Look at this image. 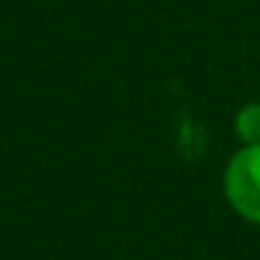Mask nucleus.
Listing matches in <instances>:
<instances>
[{
    "instance_id": "1",
    "label": "nucleus",
    "mask_w": 260,
    "mask_h": 260,
    "mask_svg": "<svg viewBox=\"0 0 260 260\" xmlns=\"http://www.w3.org/2000/svg\"><path fill=\"white\" fill-rule=\"evenodd\" d=\"M224 196L249 224H260V143L238 148L224 168Z\"/></svg>"
},
{
    "instance_id": "2",
    "label": "nucleus",
    "mask_w": 260,
    "mask_h": 260,
    "mask_svg": "<svg viewBox=\"0 0 260 260\" xmlns=\"http://www.w3.org/2000/svg\"><path fill=\"white\" fill-rule=\"evenodd\" d=\"M232 129L241 137L243 146H252V143H260V104L249 101L243 104L235 112V120H232Z\"/></svg>"
}]
</instances>
